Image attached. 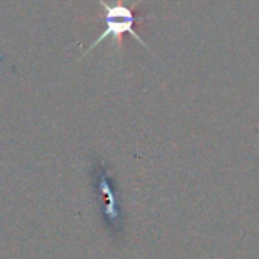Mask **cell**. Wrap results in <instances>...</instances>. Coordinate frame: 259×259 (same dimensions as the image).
Segmentation results:
<instances>
[{
    "label": "cell",
    "instance_id": "1",
    "mask_svg": "<svg viewBox=\"0 0 259 259\" xmlns=\"http://www.w3.org/2000/svg\"><path fill=\"white\" fill-rule=\"evenodd\" d=\"M99 5L105 10V31L101 34V37L90 46V51L96 48L99 43L105 41L107 38H114L117 45H120V37L123 34H130L135 40H138L142 46L148 48V45L141 38V35L136 32L135 26L139 22L136 14L125 5H110L104 0H98Z\"/></svg>",
    "mask_w": 259,
    "mask_h": 259
}]
</instances>
